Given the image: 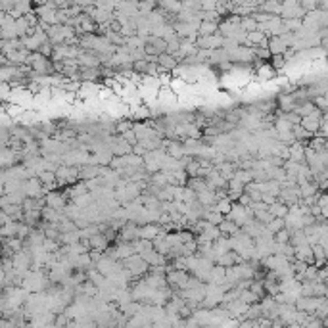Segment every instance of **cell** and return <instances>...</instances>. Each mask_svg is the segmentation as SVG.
Segmentation results:
<instances>
[{"label":"cell","instance_id":"3","mask_svg":"<svg viewBox=\"0 0 328 328\" xmlns=\"http://www.w3.org/2000/svg\"><path fill=\"white\" fill-rule=\"evenodd\" d=\"M301 127L307 130V133H311V135H317L319 129H322V114H321V107L315 112L313 115H309V117H303L301 119Z\"/></svg>","mask_w":328,"mask_h":328},{"label":"cell","instance_id":"10","mask_svg":"<svg viewBox=\"0 0 328 328\" xmlns=\"http://www.w3.org/2000/svg\"><path fill=\"white\" fill-rule=\"evenodd\" d=\"M200 37H211V35H219V23L213 21H202L198 29Z\"/></svg>","mask_w":328,"mask_h":328},{"label":"cell","instance_id":"7","mask_svg":"<svg viewBox=\"0 0 328 328\" xmlns=\"http://www.w3.org/2000/svg\"><path fill=\"white\" fill-rule=\"evenodd\" d=\"M89 244H91V250H94V252H102L106 253L107 248H110V240L106 238V234H94L92 238H89Z\"/></svg>","mask_w":328,"mask_h":328},{"label":"cell","instance_id":"2","mask_svg":"<svg viewBox=\"0 0 328 328\" xmlns=\"http://www.w3.org/2000/svg\"><path fill=\"white\" fill-rule=\"evenodd\" d=\"M225 45V37L221 33L219 35H211V37H200L196 46L198 50H221Z\"/></svg>","mask_w":328,"mask_h":328},{"label":"cell","instance_id":"19","mask_svg":"<svg viewBox=\"0 0 328 328\" xmlns=\"http://www.w3.org/2000/svg\"><path fill=\"white\" fill-rule=\"evenodd\" d=\"M133 154H135V156H138V158H144L146 154H148V150H146L142 144H137V146H133Z\"/></svg>","mask_w":328,"mask_h":328},{"label":"cell","instance_id":"12","mask_svg":"<svg viewBox=\"0 0 328 328\" xmlns=\"http://www.w3.org/2000/svg\"><path fill=\"white\" fill-rule=\"evenodd\" d=\"M269 211L275 215V217H278V219H286L288 213H290V207L286 206V204H282V202H276L273 206H269Z\"/></svg>","mask_w":328,"mask_h":328},{"label":"cell","instance_id":"15","mask_svg":"<svg viewBox=\"0 0 328 328\" xmlns=\"http://www.w3.org/2000/svg\"><path fill=\"white\" fill-rule=\"evenodd\" d=\"M292 236H294V232L288 230V229H284V230H280V232H276L275 234V242L276 244H290Z\"/></svg>","mask_w":328,"mask_h":328},{"label":"cell","instance_id":"14","mask_svg":"<svg viewBox=\"0 0 328 328\" xmlns=\"http://www.w3.org/2000/svg\"><path fill=\"white\" fill-rule=\"evenodd\" d=\"M38 181L42 183V186H52V184H56L58 181H56V173H52V171H42V173H38Z\"/></svg>","mask_w":328,"mask_h":328},{"label":"cell","instance_id":"6","mask_svg":"<svg viewBox=\"0 0 328 328\" xmlns=\"http://www.w3.org/2000/svg\"><path fill=\"white\" fill-rule=\"evenodd\" d=\"M158 65H160L163 71H167V73H173L179 65H181V61L177 60L175 56H171V54H161L160 60H158Z\"/></svg>","mask_w":328,"mask_h":328},{"label":"cell","instance_id":"11","mask_svg":"<svg viewBox=\"0 0 328 328\" xmlns=\"http://www.w3.org/2000/svg\"><path fill=\"white\" fill-rule=\"evenodd\" d=\"M190 190H194L196 194H202V192L209 190V186H207V181L206 179H202V177H194V179H188V184H186Z\"/></svg>","mask_w":328,"mask_h":328},{"label":"cell","instance_id":"5","mask_svg":"<svg viewBox=\"0 0 328 328\" xmlns=\"http://www.w3.org/2000/svg\"><path fill=\"white\" fill-rule=\"evenodd\" d=\"M269 52L273 56H284L288 52V45L282 37H271L269 38Z\"/></svg>","mask_w":328,"mask_h":328},{"label":"cell","instance_id":"16","mask_svg":"<svg viewBox=\"0 0 328 328\" xmlns=\"http://www.w3.org/2000/svg\"><path fill=\"white\" fill-rule=\"evenodd\" d=\"M286 229V221H284V219H278V217H276L275 221H271L267 225V230L269 232H273V234H276V232H280V230H284Z\"/></svg>","mask_w":328,"mask_h":328},{"label":"cell","instance_id":"4","mask_svg":"<svg viewBox=\"0 0 328 328\" xmlns=\"http://www.w3.org/2000/svg\"><path fill=\"white\" fill-rule=\"evenodd\" d=\"M77 61H79V68H102L100 54L89 52V50H83L81 56L77 58Z\"/></svg>","mask_w":328,"mask_h":328},{"label":"cell","instance_id":"8","mask_svg":"<svg viewBox=\"0 0 328 328\" xmlns=\"http://www.w3.org/2000/svg\"><path fill=\"white\" fill-rule=\"evenodd\" d=\"M160 234H161V227L160 225H156V223L140 227V238H142V240H150V242H154Z\"/></svg>","mask_w":328,"mask_h":328},{"label":"cell","instance_id":"18","mask_svg":"<svg viewBox=\"0 0 328 328\" xmlns=\"http://www.w3.org/2000/svg\"><path fill=\"white\" fill-rule=\"evenodd\" d=\"M127 142H129L130 146H137L138 144V137H137V133H135V129H130V130H127V133H123L121 135Z\"/></svg>","mask_w":328,"mask_h":328},{"label":"cell","instance_id":"13","mask_svg":"<svg viewBox=\"0 0 328 328\" xmlns=\"http://www.w3.org/2000/svg\"><path fill=\"white\" fill-rule=\"evenodd\" d=\"M204 219H206L209 225H213V227H219L227 217L223 213H219V211H215V209H211V211H207L206 215H204Z\"/></svg>","mask_w":328,"mask_h":328},{"label":"cell","instance_id":"17","mask_svg":"<svg viewBox=\"0 0 328 328\" xmlns=\"http://www.w3.org/2000/svg\"><path fill=\"white\" fill-rule=\"evenodd\" d=\"M286 63H288L286 56H273V58H271V65H273L276 71H282V69L286 68Z\"/></svg>","mask_w":328,"mask_h":328},{"label":"cell","instance_id":"1","mask_svg":"<svg viewBox=\"0 0 328 328\" xmlns=\"http://www.w3.org/2000/svg\"><path fill=\"white\" fill-rule=\"evenodd\" d=\"M23 194H25L27 198H45L46 196L45 186L38 181V177H33V179L23 181Z\"/></svg>","mask_w":328,"mask_h":328},{"label":"cell","instance_id":"9","mask_svg":"<svg viewBox=\"0 0 328 328\" xmlns=\"http://www.w3.org/2000/svg\"><path fill=\"white\" fill-rule=\"evenodd\" d=\"M219 230H221V234L223 236H227V238H232V236H236L238 232H240V227H238L236 223H232V221H229V219H225V221L219 225Z\"/></svg>","mask_w":328,"mask_h":328}]
</instances>
